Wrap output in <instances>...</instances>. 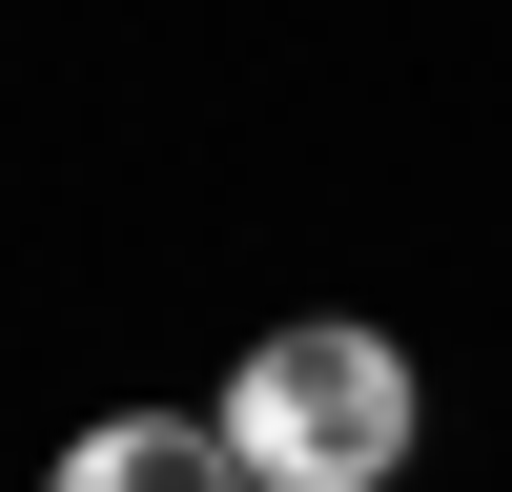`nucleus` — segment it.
Wrapping results in <instances>:
<instances>
[{
  "mask_svg": "<svg viewBox=\"0 0 512 492\" xmlns=\"http://www.w3.org/2000/svg\"><path fill=\"white\" fill-rule=\"evenodd\" d=\"M226 451H246V492H369L410 451V349L390 328H267L226 369Z\"/></svg>",
  "mask_w": 512,
  "mask_h": 492,
  "instance_id": "f257e3e1",
  "label": "nucleus"
},
{
  "mask_svg": "<svg viewBox=\"0 0 512 492\" xmlns=\"http://www.w3.org/2000/svg\"><path fill=\"white\" fill-rule=\"evenodd\" d=\"M41 492H246V451H226V431H185V410H103Z\"/></svg>",
  "mask_w": 512,
  "mask_h": 492,
  "instance_id": "f03ea898",
  "label": "nucleus"
}]
</instances>
